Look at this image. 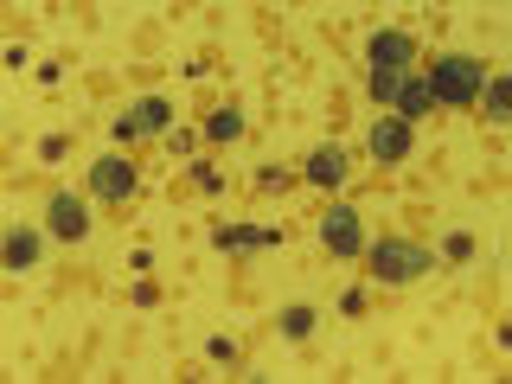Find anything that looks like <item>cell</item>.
I'll return each instance as SVG.
<instances>
[{
  "label": "cell",
  "mask_w": 512,
  "mask_h": 384,
  "mask_svg": "<svg viewBox=\"0 0 512 384\" xmlns=\"http://www.w3.org/2000/svg\"><path fill=\"white\" fill-rule=\"evenodd\" d=\"M192 186H199L205 199H212V192H224V173H218V167H205V160H199V167H192Z\"/></svg>",
  "instance_id": "cell-16"
},
{
  "label": "cell",
  "mask_w": 512,
  "mask_h": 384,
  "mask_svg": "<svg viewBox=\"0 0 512 384\" xmlns=\"http://www.w3.org/2000/svg\"><path fill=\"white\" fill-rule=\"evenodd\" d=\"M256 186H269V192H282V186H288V173H282V167H263V173H256Z\"/></svg>",
  "instance_id": "cell-20"
},
{
  "label": "cell",
  "mask_w": 512,
  "mask_h": 384,
  "mask_svg": "<svg viewBox=\"0 0 512 384\" xmlns=\"http://www.w3.org/2000/svg\"><path fill=\"white\" fill-rule=\"evenodd\" d=\"M429 96H436L442 109H474L480 103V84H487V64L468 58V52H442L436 64H429Z\"/></svg>",
  "instance_id": "cell-1"
},
{
  "label": "cell",
  "mask_w": 512,
  "mask_h": 384,
  "mask_svg": "<svg viewBox=\"0 0 512 384\" xmlns=\"http://www.w3.org/2000/svg\"><path fill=\"white\" fill-rule=\"evenodd\" d=\"M474 250H480V244H474L468 231H455V237H448V263H474Z\"/></svg>",
  "instance_id": "cell-17"
},
{
  "label": "cell",
  "mask_w": 512,
  "mask_h": 384,
  "mask_svg": "<svg viewBox=\"0 0 512 384\" xmlns=\"http://www.w3.org/2000/svg\"><path fill=\"white\" fill-rule=\"evenodd\" d=\"M308 180H314V186H327V192H333V186H346V154H340V148L308 154Z\"/></svg>",
  "instance_id": "cell-11"
},
{
  "label": "cell",
  "mask_w": 512,
  "mask_h": 384,
  "mask_svg": "<svg viewBox=\"0 0 512 384\" xmlns=\"http://www.w3.org/2000/svg\"><path fill=\"white\" fill-rule=\"evenodd\" d=\"M372 160H384V167H397V160H410V141H416V122H404V116H384V122H372Z\"/></svg>",
  "instance_id": "cell-4"
},
{
  "label": "cell",
  "mask_w": 512,
  "mask_h": 384,
  "mask_svg": "<svg viewBox=\"0 0 512 384\" xmlns=\"http://www.w3.org/2000/svg\"><path fill=\"white\" fill-rule=\"evenodd\" d=\"M391 103H397V116H404V122H416V116H429V109H436V96H429V84H423L416 71H404V77H397V96H391Z\"/></svg>",
  "instance_id": "cell-10"
},
{
  "label": "cell",
  "mask_w": 512,
  "mask_h": 384,
  "mask_svg": "<svg viewBox=\"0 0 512 384\" xmlns=\"http://www.w3.org/2000/svg\"><path fill=\"white\" fill-rule=\"evenodd\" d=\"M173 128V109L160 103V96H141L135 109H128V116L116 122V141H135V135H167Z\"/></svg>",
  "instance_id": "cell-5"
},
{
  "label": "cell",
  "mask_w": 512,
  "mask_h": 384,
  "mask_svg": "<svg viewBox=\"0 0 512 384\" xmlns=\"http://www.w3.org/2000/svg\"><path fill=\"white\" fill-rule=\"evenodd\" d=\"M212 359H218V365L237 359V340H231V333H218V340H212Z\"/></svg>",
  "instance_id": "cell-19"
},
{
  "label": "cell",
  "mask_w": 512,
  "mask_h": 384,
  "mask_svg": "<svg viewBox=\"0 0 512 384\" xmlns=\"http://www.w3.org/2000/svg\"><path fill=\"white\" fill-rule=\"evenodd\" d=\"M276 244H282L276 224H224V231H218V250H231V256H244V250H276Z\"/></svg>",
  "instance_id": "cell-8"
},
{
  "label": "cell",
  "mask_w": 512,
  "mask_h": 384,
  "mask_svg": "<svg viewBox=\"0 0 512 384\" xmlns=\"http://www.w3.org/2000/svg\"><path fill=\"white\" fill-rule=\"evenodd\" d=\"M90 192H103V199H128V192H135V167H128L122 154H103L90 167Z\"/></svg>",
  "instance_id": "cell-6"
},
{
  "label": "cell",
  "mask_w": 512,
  "mask_h": 384,
  "mask_svg": "<svg viewBox=\"0 0 512 384\" xmlns=\"http://www.w3.org/2000/svg\"><path fill=\"white\" fill-rule=\"evenodd\" d=\"M320 244H327L333 256H359V250H365V224H359V212H352V205H333V212L320 218Z\"/></svg>",
  "instance_id": "cell-3"
},
{
  "label": "cell",
  "mask_w": 512,
  "mask_h": 384,
  "mask_svg": "<svg viewBox=\"0 0 512 384\" xmlns=\"http://www.w3.org/2000/svg\"><path fill=\"white\" fill-rule=\"evenodd\" d=\"M32 263H39V237H32V231H13L7 237V269H32Z\"/></svg>",
  "instance_id": "cell-13"
},
{
  "label": "cell",
  "mask_w": 512,
  "mask_h": 384,
  "mask_svg": "<svg viewBox=\"0 0 512 384\" xmlns=\"http://www.w3.org/2000/svg\"><path fill=\"white\" fill-rule=\"evenodd\" d=\"M416 39L410 32H372V71H410Z\"/></svg>",
  "instance_id": "cell-9"
},
{
  "label": "cell",
  "mask_w": 512,
  "mask_h": 384,
  "mask_svg": "<svg viewBox=\"0 0 512 384\" xmlns=\"http://www.w3.org/2000/svg\"><path fill=\"white\" fill-rule=\"evenodd\" d=\"M52 237H64V244H77V237L90 231V212H84V199H77V192H52Z\"/></svg>",
  "instance_id": "cell-7"
},
{
  "label": "cell",
  "mask_w": 512,
  "mask_h": 384,
  "mask_svg": "<svg viewBox=\"0 0 512 384\" xmlns=\"http://www.w3.org/2000/svg\"><path fill=\"white\" fill-rule=\"evenodd\" d=\"M397 77H404V71H372V96H378V103H391V96H397Z\"/></svg>",
  "instance_id": "cell-18"
},
{
  "label": "cell",
  "mask_w": 512,
  "mask_h": 384,
  "mask_svg": "<svg viewBox=\"0 0 512 384\" xmlns=\"http://www.w3.org/2000/svg\"><path fill=\"white\" fill-rule=\"evenodd\" d=\"M282 333H288V340H308V333H314V308H288L282 314Z\"/></svg>",
  "instance_id": "cell-15"
},
{
  "label": "cell",
  "mask_w": 512,
  "mask_h": 384,
  "mask_svg": "<svg viewBox=\"0 0 512 384\" xmlns=\"http://www.w3.org/2000/svg\"><path fill=\"white\" fill-rule=\"evenodd\" d=\"M480 116H493V122H500L506 116V109H512V77H487V84H480Z\"/></svg>",
  "instance_id": "cell-12"
},
{
  "label": "cell",
  "mask_w": 512,
  "mask_h": 384,
  "mask_svg": "<svg viewBox=\"0 0 512 384\" xmlns=\"http://www.w3.org/2000/svg\"><path fill=\"white\" fill-rule=\"evenodd\" d=\"M205 135L212 141H244V109H218V116L205 122Z\"/></svg>",
  "instance_id": "cell-14"
},
{
  "label": "cell",
  "mask_w": 512,
  "mask_h": 384,
  "mask_svg": "<svg viewBox=\"0 0 512 384\" xmlns=\"http://www.w3.org/2000/svg\"><path fill=\"white\" fill-rule=\"evenodd\" d=\"M365 256H372V276H384V282H416V276H429V263H436L423 244H404V237L365 244Z\"/></svg>",
  "instance_id": "cell-2"
}]
</instances>
